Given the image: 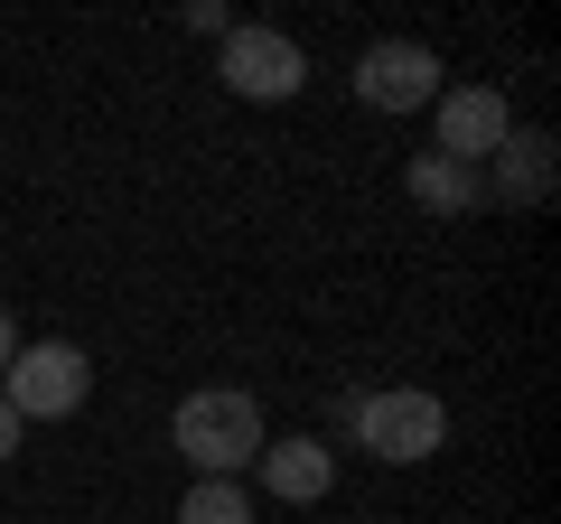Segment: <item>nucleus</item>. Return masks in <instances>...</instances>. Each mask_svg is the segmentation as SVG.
<instances>
[{
	"label": "nucleus",
	"mask_w": 561,
	"mask_h": 524,
	"mask_svg": "<svg viewBox=\"0 0 561 524\" xmlns=\"http://www.w3.org/2000/svg\"><path fill=\"white\" fill-rule=\"evenodd\" d=\"M84 394H94V356H84L76 338L20 346L10 375H0V403L20 412V422H66V412H84Z\"/></svg>",
	"instance_id": "nucleus-3"
},
{
	"label": "nucleus",
	"mask_w": 561,
	"mask_h": 524,
	"mask_svg": "<svg viewBox=\"0 0 561 524\" xmlns=\"http://www.w3.org/2000/svg\"><path fill=\"white\" fill-rule=\"evenodd\" d=\"M20 431H28V422H20L10 403H0V459H20Z\"/></svg>",
	"instance_id": "nucleus-13"
},
{
	"label": "nucleus",
	"mask_w": 561,
	"mask_h": 524,
	"mask_svg": "<svg viewBox=\"0 0 561 524\" xmlns=\"http://www.w3.org/2000/svg\"><path fill=\"white\" fill-rule=\"evenodd\" d=\"M216 76H225V94H243V103H290L309 84V57H300V38H280V29H225Z\"/></svg>",
	"instance_id": "nucleus-4"
},
{
	"label": "nucleus",
	"mask_w": 561,
	"mask_h": 524,
	"mask_svg": "<svg viewBox=\"0 0 561 524\" xmlns=\"http://www.w3.org/2000/svg\"><path fill=\"white\" fill-rule=\"evenodd\" d=\"M179 524H253V497H243L234 478H197L179 497Z\"/></svg>",
	"instance_id": "nucleus-10"
},
{
	"label": "nucleus",
	"mask_w": 561,
	"mask_h": 524,
	"mask_svg": "<svg viewBox=\"0 0 561 524\" xmlns=\"http://www.w3.org/2000/svg\"><path fill=\"white\" fill-rule=\"evenodd\" d=\"M552 179H561V141L552 132H505V150H496V179H486V197H505V206H542L552 197Z\"/></svg>",
	"instance_id": "nucleus-8"
},
{
	"label": "nucleus",
	"mask_w": 561,
	"mask_h": 524,
	"mask_svg": "<svg viewBox=\"0 0 561 524\" xmlns=\"http://www.w3.org/2000/svg\"><path fill=\"white\" fill-rule=\"evenodd\" d=\"M262 403L253 394H234V384H216V394H187L179 412H169V449H179L197 478H234V468L262 459Z\"/></svg>",
	"instance_id": "nucleus-1"
},
{
	"label": "nucleus",
	"mask_w": 561,
	"mask_h": 524,
	"mask_svg": "<svg viewBox=\"0 0 561 524\" xmlns=\"http://www.w3.org/2000/svg\"><path fill=\"white\" fill-rule=\"evenodd\" d=\"M356 103L365 113H421V103H440V57L421 38H375L356 57Z\"/></svg>",
	"instance_id": "nucleus-5"
},
{
	"label": "nucleus",
	"mask_w": 561,
	"mask_h": 524,
	"mask_svg": "<svg viewBox=\"0 0 561 524\" xmlns=\"http://www.w3.org/2000/svg\"><path fill=\"white\" fill-rule=\"evenodd\" d=\"M262 487H272L280 505H319L328 487H337V449L328 441H309V431H290V441H262Z\"/></svg>",
	"instance_id": "nucleus-7"
},
{
	"label": "nucleus",
	"mask_w": 561,
	"mask_h": 524,
	"mask_svg": "<svg viewBox=\"0 0 561 524\" xmlns=\"http://www.w3.org/2000/svg\"><path fill=\"white\" fill-rule=\"evenodd\" d=\"M10 356H20V319H10V300H0V375H10Z\"/></svg>",
	"instance_id": "nucleus-12"
},
{
	"label": "nucleus",
	"mask_w": 561,
	"mask_h": 524,
	"mask_svg": "<svg viewBox=\"0 0 561 524\" xmlns=\"http://www.w3.org/2000/svg\"><path fill=\"white\" fill-rule=\"evenodd\" d=\"M402 187H412V206H431V216H478L486 206V169L440 160V150H421V160L402 169Z\"/></svg>",
	"instance_id": "nucleus-9"
},
{
	"label": "nucleus",
	"mask_w": 561,
	"mask_h": 524,
	"mask_svg": "<svg viewBox=\"0 0 561 524\" xmlns=\"http://www.w3.org/2000/svg\"><path fill=\"white\" fill-rule=\"evenodd\" d=\"M440 160H468V169H486L505 150V132H515V103L496 94V84H440Z\"/></svg>",
	"instance_id": "nucleus-6"
},
{
	"label": "nucleus",
	"mask_w": 561,
	"mask_h": 524,
	"mask_svg": "<svg viewBox=\"0 0 561 524\" xmlns=\"http://www.w3.org/2000/svg\"><path fill=\"white\" fill-rule=\"evenodd\" d=\"M346 431H356L365 449H375L383 468H421L431 449L449 441V403L431 394V384H383V394H346Z\"/></svg>",
	"instance_id": "nucleus-2"
},
{
	"label": "nucleus",
	"mask_w": 561,
	"mask_h": 524,
	"mask_svg": "<svg viewBox=\"0 0 561 524\" xmlns=\"http://www.w3.org/2000/svg\"><path fill=\"white\" fill-rule=\"evenodd\" d=\"M179 20H187V29H197V38H225V29H234V20H225V0H187Z\"/></svg>",
	"instance_id": "nucleus-11"
}]
</instances>
